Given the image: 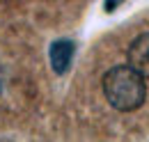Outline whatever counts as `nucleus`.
<instances>
[{
    "instance_id": "1",
    "label": "nucleus",
    "mask_w": 149,
    "mask_h": 142,
    "mask_svg": "<svg viewBox=\"0 0 149 142\" xmlns=\"http://www.w3.org/2000/svg\"><path fill=\"white\" fill-rule=\"evenodd\" d=\"M103 94L108 103L122 112H129L142 106L145 101V83L142 76L133 67H112L103 76Z\"/></svg>"
},
{
    "instance_id": "2",
    "label": "nucleus",
    "mask_w": 149,
    "mask_h": 142,
    "mask_svg": "<svg viewBox=\"0 0 149 142\" xmlns=\"http://www.w3.org/2000/svg\"><path fill=\"white\" fill-rule=\"evenodd\" d=\"M129 64L140 76H149V32L135 37L129 46Z\"/></svg>"
},
{
    "instance_id": "3",
    "label": "nucleus",
    "mask_w": 149,
    "mask_h": 142,
    "mask_svg": "<svg viewBox=\"0 0 149 142\" xmlns=\"http://www.w3.org/2000/svg\"><path fill=\"white\" fill-rule=\"evenodd\" d=\"M74 51H76V44L71 39H57V41L51 44L48 57H51V67H53L55 73H64V71L71 67Z\"/></svg>"
},
{
    "instance_id": "4",
    "label": "nucleus",
    "mask_w": 149,
    "mask_h": 142,
    "mask_svg": "<svg viewBox=\"0 0 149 142\" xmlns=\"http://www.w3.org/2000/svg\"><path fill=\"white\" fill-rule=\"evenodd\" d=\"M122 2H124V0H106V5H103V7H106V12H112V9H115V7H119Z\"/></svg>"
}]
</instances>
